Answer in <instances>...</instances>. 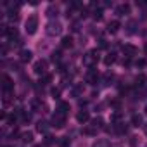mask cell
Here are the masks:
<instances>
[{"instance_id": "cell-7", "label": "cell", "mask_w": 147, "mask_h": 147, "mask_svg": "<svg viewBox=\"0 0 147 147\" xmlns=\"http://www.w3.org/2000/svg\"><path fill=\"white\" fill-rule=\"evenodd\" d=\"M99 73H97V69H94V67H90V71L87 73V83H90V85H95L97 82H99Z\"/></svg>"}, {"instance_id": "cell-4", "label": "cell", "mask_w": 147, "mask_h": 147, "mask_svg": "<svg viewBox=\"0 0 147 147\" xmlns=\"http://www.w3.org/2000/svg\"><path fill=\"white\" fill-rule=\"evenodd\" d=\"M64 125H66V114H62V113L55 111V114L52 116L50 126H54V128H64Z\"/></svg>"}, {"instance_id": "cell-29", "label": "cell", "mask_w": 147, "mask_h": 147, "mask_svg": "<svg viewBox=\"0 0 147 147\" xmlns=\"http://www.w3.org/2000/svg\"><path fill=\"white\" fill-rule=\"evenodd\" d=\"M50 82H52V75H49V73H47V75H43V76H42V80H40V83H42V85H49Z\"/></svg>"}, {"instance_id": "cell-30", "label": "cell", "mask_w": 147, "mask_h": 147, "mask_svg": "<svg viewBox=\"0 0 147 147\" xmlns=\"http://www.w3.org/2000/svg\"><path fill=\"white\" fill-rule=\"evenodd\" d=\"M119 119H121V113H119V111H116V113L111 116V121H113V125H114V123H119Z\"/></svg>"}, {"instance_id": "cell-42", "label": "cell", "mask_w": 147, "mask_h": 147, "mask_svg": "<svg viewBox=\"0 0 147 147\" xmlns=\"http://www.w3.org/2000/svg\"><path fill=\"white\" fill-rule=\"evenodd\" d=\"M144 133H145V135H147V123H145V125H144Z\"/></svg>"}, {"instance_id": "cell-38", "label": "cell", "mask_w": 147, "mask_h": 147, "mask_svg": "<svg viewBox=\"0 0 147 147\" xmlns=\"http://www.w3.org/2000/svg\"><path fill=\"white\" fill-rule=\"evenodd\" d=\"M99 47H100V49H106V47H107V42H106L104 38H100V40H99Z\"/></svg>"}, {"instance_id": "cell-20", "label": "cell", "mask_w": 147, "mask_h": 147, "mask_svg": "<svg viewBox=\"0 0 147 147\" xmlns=\"http://www.w3.org/2000/svg\"><path fill=\"white\" fill-rule=\"evenodd\" d=\"M71 107H69V102H59V107H57V111L59 113H62V114H67V111H69Z\"/></svg>"}, {"instance_id": "cell-27", "label": "cell", "mask_w": 147, "mask_h": 147, "mask_svg": "<svg viewBox=\"0 0 147 147\" xmlns=\"http://www.w3.org/2000/svg\"><path fill=\"white\" fill-rule=\"evenodd\" d=\"M83 133H85V135H90V137H94V135H97V128H94V126L90 125V126L83 128Z\"/></svg>"}, {"instance_id": "cell-37", "label": "cell", "mask_w": 147, "mask_h": 147, "mask_svg": "<svg viewBox=\"0 0 147 147\" xmlns=\"http://www.w3.org/2000/svg\"><path fill=\"white\" fill-rule=\"evenodd\" d=\"M69 83H71V76H67V75H66V76L62 78V85H64V87H67Z\"/></svg>"}, {"instance_id": "cell-35", "label": "cell", "mask_w": 147, "mask_h": 147, "mask_svg": "<svg viewBox=\"0 0 147 147\" xmlns=\"http://www.w3.org/2000/svg\"><path fill=\"white\" fill-rule=\"evenodd\" d=\"M92 147H107V142H106V140H97Z\"/></svg>"}, {"instance_id": "cell-11", "label": "cell", "mask_w": 147, "mask_h": 147, "mask_svg": "<svg viewBox=\"0 0 147 147\" xmlns=\"http://www.w3.org/2000/svg\"><path fill=\"white\" fill-rule=\"evenodd\" d=\"M2 80H4V85H2V87H4V92H5V94H7V92H12V90H14V83H12V80H11L7 75H4Z\"/></svg>"}, {"instance_id": "cell-9", "label": "cell", "mask_w": 147, "mask_h": 147, "mask_svg": "<svg viewBox=\"0 0 147 147\" xmlns=\"http://www.w3.org/2000/svg\"><path fill=\"white\" fill-rule=\"evenodd\" d=\"M83 90H85L83 83H76V85L71 87V95H73V97H80V95L83 94Z\"/></svg>"}, {"instance_id": "cell-6", "label": "cell", "mask_w": 147, "mask_h": 147, "mask_svg": "<svg viewBox=\"0 0 147 147\" xmlns=\"http://www.w3.org/2000/svg\"><path fill=\"white\" fill-rule=\"evenodd\" d=\"M123 54H125V57L131 59V57H135L138 54V49L135 45H131V43H126V45H123Z\"/></svg>"}, {"instance_id": "cell-23", "label": "cell", "mask_w": 147, "mask_h": 147, "mask_svg": "<svg viewBox=\"0 0 147 147\" xmlns=\"http://www.w3.org/2000/svg\"><path fill=\"white\" fill-rule=\"evenodd\" d=\"M142 121H144V119H142L140 114H133V116H131V126H140Z\"/></svg>"}, {"instance_id": "cell-14", "label": "cell", "mask_w": 147, "mask_h": 147, "mask_svg": "<svg viewBox=\"0 0 147 147\" xmlns=\"http://www.w3.org/2000/svg\"><path fill=\"white\" fill-rule=\"evenodd\" d=\"M119 28H121V24H119V21H116V19L107 24V31H109V33H118Z\"/></svg>"}, {"instance_id": "cell-41", "label": "cell", "mask_w": 147, "mask_h": 147, "mask_svg": "<svg viewBox=\"0 0 147 147\" xmlns=\"http://www.w3.org/2000/svg\"><path fill=\"white\" fill-rule=\"evenodd\" d=\"M137 66H138V67H144V66H145V61H144V59L137 61Z\"/></svg>"}, {"instance_id": "cell-26", "label": "cell", "mask_w": 147, "mask_h": 147, "mask_svg": "<svg viewBox=\"0 0 147 147\" xmlns=\"http://www.w3.org/2000/svg\"><path fill=\"white\" fill-rule=\"evenodd\" d=\"M7 19H9L11 23H18V21H19V14L14 12V11H11V12L7 14Z\"/></svg>"}, {"instance_id": "cell-22", "label": "cell", "mask_w": 147, "mask_h": 147, "mask_svg": "<svg viewBox=\"0 0 147 147\" xmlns=\"http://www.w3.org/2000/svg\"><path fill=\"white\" fill-rule=\"evenodd\" d=\"M57 12H59V11H57V7H55V5H49V7H47V11H45V14H47L49 18L57 16Z\"/></svg>"}, {"instance_id": "cell-1", "label": "cell", "mask_w": 147, "mask_h": 147, "mask_svg": "<svg viewBox=\"0 0 147 147\" xmlns=\"http://www.w3.org/2000/svg\"><path fill=\"white\" fill-rule=\"evenodd\" d=\"M36 28H38V16H36V14H31V16L26 19L24 30H26L28 35H35V33H36Z\"/></svg>"}, {"instance_id": "cell-18", "label": "cell", "mask_w": 147, "mask_h": 147, "mask_svg": "<svg viewBox=\"0 0 147 147\" xmlns=\"http://www.w3.org/2000/svg\"><path fill=\"white\" fill-rule=\"evenodd\" d=\"M114 62H116V54L111 52V54H107V55L104 57V64H106V66H111V64H114Z\"/></svg>"}, {"instance_id": "cell-45", "label": "cell", "mask_w": 147, "mask_h": 147, "mask_svg": "<svg viewBox=\"0 0 147 147\" xmlns=\"http://www.w3.org/2000/svg\"><path fill=\"white\" fill-rule=\"evenodd\" d=\"M35 147H42V145H35Z\"/></svg>"}, {"instance_id": "cell-13", "label": "cell", "mask_w": 147, "mask_h": 147, "mask_svg": "<svg viewBox=\"0 0 147 147\" xmlns=\"http://www.w3.org/2000/svg\"><path fill=\"white\" fill-rule=\"evenodd\" d=\"M90 119V114H88V111H78V114H76V121L78 123H87Z\"/></svg>"}, {"instance_id": "cell-33", "label": "cell", "mask_w": 147, "mask_h": 147, "mask_svg": "<svg viewBox=\"0 0 147 147\" xmlns=\"http://www.w3.org/2000/svg\"><path fill=\"white\" fill-rule=\"evenodd\" d=\"M50 59H52V62H61V52H54Z\"/></svg>"}, {"instance_id": "cell-2", "label": "cell", "mask_w": 147, "mask_h": 147, "mask_svg": "<svg viewBox=\"0 0 147 147\" xmlns=\"http://www.w3.org/2000/svg\"><path fill=\"white\" fill-rule=\"evenodd\" d=\"M45 31H47V35H50V36H55V35H61L62 33V24L59 23V21H49L47 23V26H45Z\"/></svg>"}, {"instance_id": "cell-34", "label": "cell", "mask_w": 147, "mask_h": 147, "mask_svg": "<svg viewBox=\"0 0 147 147\" xmlns=\"http://www.w3.org/2000/svg\"><path fill=\"white\" fill-rule=\"evenodd\" d=\"M45 144H47V145H52V144H55V138H54L52 135H47V137H45Z\"/></svg>"}, {"instance_id": "cell-44", "label": "cell", "mask_w": 147, "mask_h": 147, "mask_svg": "<svg viewBox=\"0 0 147 147\" xmlns=\"http://www.w3.org/2000/svg\"><path fill=\"white\" fill-rule=\"evenodd\" d=\"M145 114H147V106H145Z\"/></svg>"}, {"instance_id": "cell-21", "label": "cell", "mask_w": 147, "mask_h": 147, "mask_svg": "<svg viewBox=\"0 0 147 147\" xmlns=\"http://www.w3.org/2000/svg\"><path fill=\"white\" fill-rule=\"evenodd\" d=\"M21 140H23L24 144L33 142V133H31V131H24V133H21Z\"/></svg>"}, {"instance_id": "cell-43", "label": "cell", "mask_w": 147, "mask_h": 147, "mask_svg": "<svg viewBox=\"0 0 147 147\" xmlns=\"http://www.w3.org/2000/svg\"><path fill=\"white\" fill-rule=\"evenodd\" d=\"M144 50H145V54H147V43H145V45H144Z\"/></svg>"}, {"instance_id": "cell-3", "label": "cell", "mask_w": 147, "mask_h": 147, "mask_svg": "<svg viewBox=\"0 0 147 147\" xmlns=\"http://www.w3.org/2000/svg\"><path fill=\"white\" fill-rule=\"evenodd\" d=\"M97 62H99V50H88V52L83 55V64H85V66L94 67Z\"/></svg>"}, {"instance_id": "cell-5", "label": "cell", "mask_w": 147, "mask_h": 147, "mask_svg": "<svg viewBox=\"0 0 147 147\" xmlns=\"http://www.w3.org/2000/svg\"><path fill=\"white\" fill-rule=\"evenodd\" d=\"M47 66H49V62H47L45 59H40V61H36V62H35V66H33L35 75H40V76L47 75Z\"/></svg>"}, {"instance_id": "cell-24", "label": "cell", "mask_w": 147, "mask_h": 147, "mask_svg": "<svg viewBox=\"0 0 147 147\" xmlns=\"http://www.w3.org/2000/svg\"><path fill=\"white\" fill-rule=\"evenodd\" d=\"M92 126H94V128H97V130H99V128H102V126H104V119H102L100 116H99V118H94V119H92Z\"/></svg>"}, {"instance_id": "cell-31", "label": "cell", "mask_w": 147, "mask_h": 147, "mask_svg": "<svg viewBox=\"0 0 147 147\" xmlns=\"http://www.w3.org/2000/svg\"><path fill=\"white\" fill-rule=\"evenodd\" d=\"M144 82H145V76H144V75H138V76L135 78V83H137V87H142V85H144Z\"/></svg>"}, {"instance_id": "cell-28", "label": "cell", "mask_w": 147, "mask_h": 147, "mask_svg": "<svg viewBox=\"0 0 147 147\" xmlns=\"http://www.w3.org/2000/svg\"><path fill=\"white\" fill-rule=\"evenodd\" d=\"M113 80H114V75H113L111 71H107L106 75H104V83H106V85H111V83H113Z\"/></svg>"}, {"instance_id": "cell-16", "label": "cell", "mask_w": 147, "mask_h": 147, "mask_svg": "<svg viewBox=\"0 0 147 147\" xmlns=\"http://www.w3.org/2000/svg\"><path fill=\"white\" fill-rule=\"evenodd\" d=\"M113 130H114L116 133H119V135H123V133H126V130H128V128H126V125H125V123H121V121H119V123H114V126H113Z\"/></svg>"}, {"instance_id": "cell-32", "label": "cell", "mask_w": 147, "mask_h": 147, "mask_svg": "<svg viewBox=\"0 0 147 147\" xmlns=\"http://www.w3.org/2000/svg\"><path fill=\"white\" fill-rule=\"evenodd\" d=\"M94 19H95V21H100V19H102V9H97V11L94 12Z\"/></svg>"}, {"instance_id": "cell-36", "label": "cell", "mask_w": 147, "mask_h": 147, "mask_svg": "<svg viewBox=\"0 0 147 147\" xmlns=\"http://www.w3.org/2000/svg\"><path fill=\"white\" fill-rule=\"evenodd\" d=\"M59 145H61V147H67V145H69V138H66V137L61 138V140H59Z\"/></svg>"}, {"instance_id": "cell-25", "label": "cell", "mask_w": 147, "mask_h": 147, "mask_svg": "<svg viewBox=\"0 0 147 147\" xmlns=\"http://www.w3.org/2000/svg\"><path fill=\"white\" fill-rule=\"evenodd\" d=\"M135 26H137V21H135V19L128 21V24H126V28H128V30H126V31H128L130 35H133V33L137 31V30H135Z\"/></svg>"}, {"instance_id": "cell-12", "label": "cell", "mask_w": 147, "mask_h": 147, "mask_svg": "<svg viewBox=\"0 0 147 147\" xmlns=\"http://www.w3.org/2000/svg\"><path fill=\"white\" fill-rule=\"evenodd\" d=\"M116 14H118V16H126V14H130V5H128V4H119V5L116 7Z\"/></svg>"}, {"instance_id": "cell-19", "label": "cell", "mask_w": 147, "mask_h": 147, "mask_svg": "<svg viewBox=\"0 0 147 147\" xmlns=\"http://www.w3.org/2000/svg\"><path fill=\"white\" fill-rule=\"evenodd\" d=\"M42 107L45 109V104H43L42 100H38V99H35V100L31 102V109H33V111H42Z\"/></svg>"}, {"instance_id": "cell-8", "label": "cell", "mask_w": 147, "mask_h": 147, "mask_svg": "<svg viewBox=\"0 0 147 147\" xmlns=\"http://www.w3.org/2000/svg\"><path fill=\"white\" fill-rule=\"evenodd\" d=\"M2 28H4V30H2V33H4L5 36H9L11 40H14V38L18 40L19 33H18V30H16V28H9V26H2Z\"/></svg>"}, {"instance_id": "cell-10", "label": "cell", "mask_w": 147, "mask_h": 147, "mask_svg": "<svg viewBox=\"0 0 147 147\" xmlns=\"http://www.w3.org/2000/svg\"><path fill=\"white\" fill-rule=\"evenodd\" d=\"M31 57H33V52L28 50V49H23V50L19 52V59H21V62H30Z\"/></svg>"}, {"instance_id": "cell-17", "label": "cell", "mask_w": 147, "mask_h": 147, "mask_svg": "<svg viewBox=\"0 0 147 147\" xmlns=\"http://www.w3.org/2000/svg\"><path fill=\"white\" fill-rule=\"evenodd\" d=\"M61 45H62V49H71L73 47V38L67 35V36H64L62 38V42H61Z\"/></svg>"}, {"instance_id": "cell-15", "label": "cell", "mask_w": 147, "mask_h": 147, "mask_svg": "<svg viewBox=\"0 0 147 147\" xmlns=\"http://www.w3.org/2000/svg\"><path fill=\"white\" fill-rule=\"evenodd\" d=\"M49 126H50V125H49L47 121H38V123H36V131H38V133H47V131H49Z\"/></svg>"}, {"instance_id": "cell-39", "label": "cell", "mask_w": 147, "mask_h": 147, "mask_svg": "<svg viewBox=\"0 0 147 147\" xmlns=\"http://www.w3.org/2000/svg\"><path fill=\"white\" fill-rule=\"evenodd\" d=\"M111 106H113L114 109H119V100H118V99H114V100H111Z\"/></svg>"}, {"instance_id": "cell-40", "label": "cell", "mask_w": 147, "mask_h": 147, "mask_svg": "<svg viewBox=\"0 0 147 147\" xmlns=\"http://www.w3.org/2000/svg\"><path fill=\"white\" fill-rule=\"evenodd\" d=\"M52 95H54V97H59V95H61V90H59V88H52Z\"/></svg>"}]
</instances>
